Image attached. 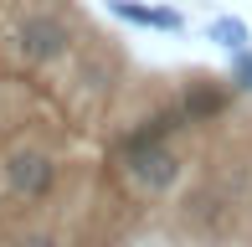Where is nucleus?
<instances>
[{"mask_svg": "<svg viewBox=\"0 0 252 247\" xmlns=\"http://www.w3.org/2000/svg\"><path fill=\"white\" fill-rule=\"evenodd\" d=\"M16 52L26 62H36V67L62 62L67 52H72V26L57 21V16H47V10H31V16L16 21Z\"/></svg>", "mask_w": 252, "mask_h": 247, "instance_id": "f257e3e1", "label": "nucleus"}, {"mask_svg": "<svg viewBox=\"0 0 252 247\" xmlns=\"http://www.w3.org/2000/svg\"><path fill=\"white\" fill-rule=\"evenodd\" d=\"M124 175L139 190H150V196H165V190L180 185L186 160H180L170 144H144V150H124Z\"/></svg>", "mask_w": 252, "mask_h": 247, "instance_id": "f03ea898", "label": "nucleus"}, {"mask_svg": "<svg viewBox=\"0 0 252 247\" xmlns=\"http://www.w3.org/2000/svg\"><path fill=\"white\" fill-rule=\"evenodd\" d=\"M0 175H5V185L16 190V196L41 201L57 185V160H52L47 150H36V144H16V150L0 160Z\"/></svg>", "mask_w": 252, "mask_h": 247, "instance_id": "7ed1b4c3", "label": "nucleus"}, {"mask_svg": "<svg viewBox=\"0 0 252 247\" xmlns=\"http://www.w3.org/2000/svg\"><path fill=\"white\" fill-rule=\"evenodd\" d=\"M186 129H190V114H186V103H165V108L144 114V119L134 124L129 134H124V150H144V144H170L175 134H186Z\"/></svg>", "mask_w": 252, "mask_h": 247, "instance_id": "20e7f679", "label": "nucleus"}, {"mask_svg": "<svg viewBox=\"0 0 252 247\" xmlns=\"http://www.w3.org/2000/svg\"><path fill=\"white\" fill-rule=\"evenodd\" d=\"M108 10L119 21H129V26H150V31H180L186 21H180V10L170 5H134V0H108Z\"/></svg>", "mask_w": 252, "mask_h": 247, "instance_id": "39448f33", "label": "nucleus"}, {"mask_svg": "<svg viewBox=\"0 0 252 247\" xmlns=\"http://www.w3.org/2000/svg\"><path fill=\"white\" fill-rule=\"evenodd\" d=\"M186 114H190V124H206V119H216V114H226V103H232V93H226L221 83H190L186 88Z\"/></svg>", "mask_w": 252, "mask_h": 247, "instance_id": "423d86ee", "label": "nucleus"}, {"mask_svg": "<svg viewBox=\"0 0 252 247\" xmlns=\"http://www.w3.org/2000/svg\"><path fill=\"white\" fill-rule=\"evenodd\" d=\"M206 36H211L216 47H226V52L252 47V31H247V21H242V16H216L211 26H206Z\"/></svg>", "mask_w": 252, "mask_h": 247, "instance_id": "0eeeda50", "label": "nucleus"}, {"mask_svg": "<svg viewBox=\"0 0 252 247\" xmlns=\"http://www.w3.org/2000/svg\"><path fill=\"white\" fill-rule=\"evenodd\" d=\"M232 88L237 93H252V47L232 52Z\"/></svg>", "mask_w": 252, "mask_h": 247, "instance_id": "6e6552de", "label": "nucleus"}, {"mask_svg": "<svg viewBox=\"0 0 252 247\" xmlns=\"http://www.w3.org/2000/svg\"><path fill=\"white\" fill-rule=\"evenodd\" d=\"M83 83H88V88H108V67H98V62L83 67Z\"/></svg>", "mask_w": 252, "mask_h": 247, "instance_id": "1a4fd4ad", "label": "nucleus"}, {"mask_svg": "<svg viewBox=\"0 0 252 247\" xmlns=\"http://www.w3.org/2000/svg\"><path fill=\"white\" fill-rule=\"evenodd\" d=\"M21 247H57V242H52V237H26Z\"/></svg>", "mask_w": 252, "mask_h": 247, "instance_id": "9d476101", "label": "nucleus"}]
</instances>
